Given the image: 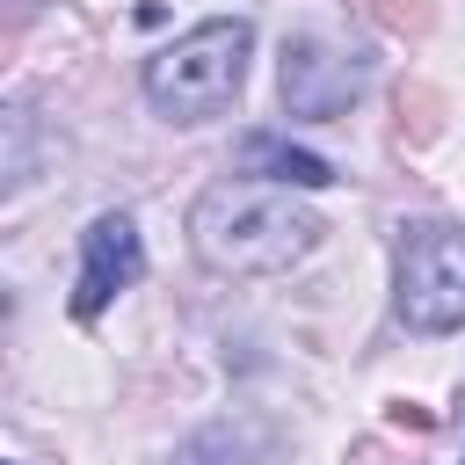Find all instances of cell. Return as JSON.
I'll return each mask as SVG.
<instances>
[{"mask_svg": "<svg viewBox=\"0 0 465 465\" xmlns=\"http://www.w3.org/2000/svg\"><path fill=\"white\" fill-rule=\"evenodd\" d=\"M247 51H254V29L240 15H211L145 58V102L174 124H211L218 109H232L247 80Z\"/></svg>", "mask_w": 465, "mask_h": 465, "instance_id": "obj_2", "label": "cell"}, {"mask_svg": "<svg viewBox=\"0 0 465 465\" xmlns=\"http://www.w3.org/2000/svg\"><path fill=\"white\" fill-rule=\"evenodd\" d=\"M240 174H269L276 189H327V182H334V167H327L320 153H305V145H291V138H276V131H254V138L240 145Z\"/></svg>", "mask_w": 465, "mask_h": 465, "instance_id": "obj_6", "label": "cell"}, {"mask_svg": "<svg viewBox=\"0 0 465 465\" xmlns=\"http://www.w3.org/2000/svg\"><path fill=\"white\" fill-rule=\"evenodd\" d=\"M145 269V247H138V225L131 211H102L87 232H80V276H73V320H94L116 291H131Z\"/></svg>", "mask_w": 465, "mask_h": 465, "instance_id": "obj_5", "label": "cell"}, {"mask_svg": "<svg viewBox=\"0 0 465 465\" xmlns=\"http://www.w3.org/2000/svg\"><path fill=\"white\" fill-rule=\"evenodd\" d=\"M378 15H385L392 29H421V7H414V0H378Z\"/></svg>", "mask_w": 465, "mask_h": 465, "instance_id": "obj_7", "label": "cell"}, {"mask_svg": "<svg viewBox=\"0 0 465 465\" xmlns=\"http://www.w3.org/2000/svg\"><path fill=\"white\" fill-rule=\"evenodd\" d=\"M363 80H371V58L349 51L341 36H320V29L283 36V73H276V87H283V109H291V116H341V109L363 94Z\"/></svg>", "mask_w": 465, "mask_h": 465, "instance_id": "obj_4", "label": "cell"}, {"mask_svg": "<svg viewBox=\"0 0 465 465\" xmlns=\"http://www.w3.org/2000/svg\"><path fill=\"white\" fill-rule=\"evenodd\" d=\"M392 305L414 334H450L465 327V232L443 218L400 225L392 247Z\"/></svg>", "mask_w": 465, "mask_h": 465, "instance_id": "obj_3", "label": "cell"}, {"mask_svg": "<svg viewBox=\"0 0 465 465\" xmlns=\"http://www.w3.org/2000/svg\"><path fill=\"white\" fill-rule=\"evenodd\" d=\"M189 240L218 276H283L320 247V218L291 189L262 182H211L189 211Z\"/></svg>", "mask_w": 465, "mask_h": 465, "instance_id": "obj_1", "label": "cell"}]
</instances>
